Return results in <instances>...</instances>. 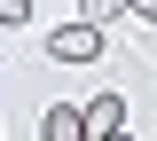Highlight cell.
<instances>
[{"mask_svg": "<svg viewBox=\"0 0 157 141\" xmlns=\"http://www.w3.org/2000/svg\"><path fill=\"white\" fill-rule=\"evenodd\" d=\"M0 24H32V0H0Z\"/></svg>", "mask_w": 157, "mask_h": 141, "instance_id": "277c9868", "label": "cell"}, {"mask_svg": "<svg viewBox=\"0 0 157 141\" xmlns=\"http://www.w3.org/2000/svg\"><path fill=\"white\" fill-rule=\"evenodd\" d=\"M39 133H47V141H78V133H86V110H71V102H55V110L39 118Z\"/></svg>", "mask_w": 157, "mask_h": 141, "instance_id": "3957f363", "label": "cell"}, {"mask_svg": "<svg viewBox=\"0 0 157 141\" xmlns=\"http://www.w3.org/2000/svg\"><path fill=\"white\" fill-rule=\"evenodd\" d=\"M47 55H55V63H94L102 55V24L94 16H71L63 32H47Z\"/></svg>", "mask_w": 157, "mask_h": 141, "instance_id": "6da1fadb", "label": "cell"}, {"mask_svg": "<svg viewBox=\"0 0 157 141\" xmlns=\"http://www.w3.org/2000/svg\"><path fill=\"white\" fill-rule=\"evenodd\" d=\"M126 8H134V16H149V24H157V0H126Z\"/></svg>", "mask_w": 157, "mask_h": 141, "instance_id": "5b68a950", "label": "cell"}, {"mask_svg": "<svg viewBox=\"0 0 157 141\" xmlns=\"http://www.w3.org/2000/svg\"><path fill=\"white\" fill-rule=\"evenodd\" d=\"M86 133H126V94H94V102H86Z\"/></svg>", "mask_w": 157, "mask_h": 141, "instance_id": "7a4b0ae2", "label": "cell"}]
</instances>
